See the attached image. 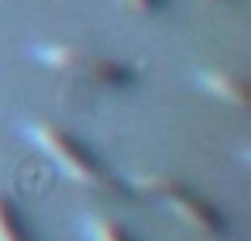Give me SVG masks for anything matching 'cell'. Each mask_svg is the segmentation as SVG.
<instances>
[{
  "label": "cell",
  "mask_w": 251,
  "mask_h": 241,
  "mask_svg": "<svg viewBox=\"0 0 251 241\" xmlns=\"http://www.w3.org/2000/svg\"><path fill=\"white\" fill-rule=\"evenodd\" d=\"M210 4H213V0H210Z\"/></svg>",
  "instance_id": "obj_8"
},
{
  "label": "cell",
  "mask_w": 251,
  "mask_h": 241,
  "mask_svg": "<svg viewBox=\"0 0 251 241\" xmlns=\"http://www.w3.org/2000/svg\"><path fill=\"white\" fill-rule=\"evenodd\" d=\"M193 83L224 107H234V110L248 107V80L230 73V69H196Z\"/></svg>",
  "instance_id": "obj_4"
},
{
  "label": "cell",
  "mask_w": 251,
  "mask_h": 241,
  "mask_svg": "<svg viewBox=\"0 0 251 241\" xmlns=\"http://www.w3.org/2000/svg\"><path fill=\"white\" fill-rule=\"evenodd\" d=\"M35 62L62 73V76H73V80H90V83H100V86H114V90H124L138 80V69L121 62V59H107V55H93L90 49H79V45H66V42H38L28 49Z\"/></svg>",
  "instance_id": "obj_3"
},
{
  "label": "cell",
  "mask_w": 251,
  "mask_h": 241,
  "mask_svg": "<svg viewBox=\"0 0 251 241\" xmlns=\"http://www.w3.org/2000/svg\"><path fill=\"white\" fill-rule=\"evenodd\" d=\"M121 4L134 14H158L165 7V0H121Z\"/></svg>",
  "instance_id": "obj_7"
},
{
  "label": "cell",
  "mask_w": 251,
  "mask_h": 241,
  "mask_svg": "<svg viewBox=\"0 0 251 241\" xmlns=\"http://www.w3.org/2000/svg\"><path fill=\"white\" fill-rule=\"evenodd\" d=\"M25 138L76 186L83 189H97V193H117L121 183L114 179V172L100 162V155L83 145L73 131L52 124V121H28L25 124Z\"/></svg>",
  "instance_id": "obj_1"
},
{
  "label": "cell",
  "mask_w": 251,
  "mask_h": 241,
  "mask_svg": "<svg viewBox=\"0 0 251 241\" xmlns=\"http://www.w3.org/2000/svg\"><path fill=\"white\" fill-rule=\"evenodd\" d=\"M83 231L90 241H138L124 224L110 220V217H86L83 220Z\"/></svg>",
  "instance_id": "obj_5"
},
{
  "label": "cell",
  "mask_w": 251,
  "mask_h": 241,
  "mask_svg": "<svg viewBox=\"0 0 251 241\" xmlns=\"http://www.w3.org/2000/svg\"><path fill=\"white\" fill-rule=\"evenodd\" d=\"M131 186L138 193H145V196H155L179 224H186V227H193L200 234H210V238H224L227 234L224 214L210 200H203L200 193H193L182 179L165 176V172H145V176H134Z\"/></svg>",
  "instance_id": "obj_2"
},
{
  "label": "cell",
  "mask_w": 251,
  "mask_h": 241,
  "mask_svg": "<svg viewBox=\"0 0 251 241\" xmlns=\"http://www.w3.org/2000/svg\"><path fill=\"white\" fill-rule=\"evenodd\" d=\"M0 241H31L21 214L14 210V203L4 193H0Z\"/></svg>",
  "instance_id": "obj_6"
}]
</instances>
